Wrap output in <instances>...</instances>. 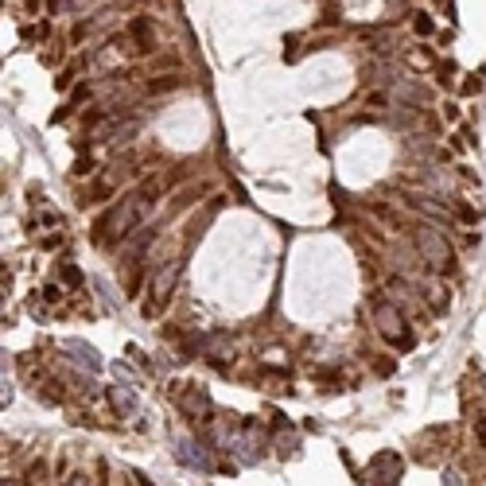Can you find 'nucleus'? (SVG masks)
Segmentation results:
<instances>
[{
    "instance_id": "nucleus-17",
    "label": "nucleus",
    "mask_w": 486,
    "mask_h": 486,
    "mask_svg": "<svg viewBox=\"0 0 486 486\" xmlns=\"http://www.w3.org/2000/svg\"><path fill=\"white\" fill-rule=\"evenodd\" d=\"M479 440L486 443V420H482V424H479Z\"/></svg>"
},
{
    "instance_id": "nucleus-11",
    "label": "nucleus",
    "mask_w": 486,
    "mask_h": 486,
    "mask_svg": "<svg viewBox=\"0 0 486 486\" xmlns=\"http://www.w3.org/2000/svg\"><path fill=\"white\" fill-rule=\"evenodd\" d=\"M63 280H67L70 288H78V284H82V273H78V265H63Z\"/></svg>"
},
{
    "instance_id": "nucleus-15",
    "label": "nucleus",
    "mask_w": 486,
    "mask_h": 486,
    "mask_svg": "<svg viewBox=\"0 0 486 486\" xmlns=\"http://www.w3.org/2000/svg\"><path fill=\"white\" fill-rule=\"evenodd\" d=\"M63 486H86V479H78V475H74V479H67Z\"/></svg>"
},
{
    "instance_id": "nucleus-3",
    "label": "nucleus",
    "mask_w": 486,
    "mask_h": 486,
    "mask_svg": "<svg viewBox=\"0 0 486 486\" xmlns=\"http://www.w3.org/2000/svg\"><path fill=\"white\" fill-rule=\"evenodd\" d=\"M374 323H377V331L385 335V339L393 342V347H413V339H409V327H405V315H401L393 303H377L374 308Z\"/></svg>"
},
{
    "instance_id": "nucleus-5",
    "label": "nucleus",
    "mask_w": 486,
    "mask_h": 486,
    "mask_svg": "<svg viewBox=\"0 0 486 486\" xmlns=\"http://www.w3.org/2000/svg\"><path fill=\"white\" fill-rule=\"evenodd\" d=\"M176 280H179V265H168V273H160L156 276V284H152V308H148V315H156L160 311V303H168V296H171V288H176Z\"/></svg>"
},
{
    "instance_id": "nucleus-13",
    "label": "nucleus",
    "mask_w": 486,
    "mask_h": 486,
    "mask_svg": "<svg viewBox=\"0 0 486 486\" xmlns=\"http://www.w3.org/2000/svg\"><path fill=\"white\" fill-rule=\"evenodd\" d=\"M459 218H463V222H479V210H471V207H463V210H459Z\"/></svg>"
},
{
    "instance_id": "nucleus-2",
    "label": "nucleus",
    "mask_w": 486,
    "mask_h": 486,
    "mask_svg": "<svg viewBox=\"0 0 486 486\" xmlns=\"http://www.w3.org/2000/svg\"><path fill=\"white\" fill-rule=\"evenodd\" d=\"M416 249H420V257L428 261V269H432V273H448V269L455 265L451 242H448L443 234H436V230H424V234L416 237Z\"/></svg>"
},
{
    "instance_id": "nucleus-4",
    "label": "nucleus",
    "mask_w": 486,
    "mask_h": 486,
    "mask_svg": "<svg viewBox=\"0 0 486 486\" xmlns=\"http://www.w3.org/2000/svg\"><path fill=\"white\" fill-rule=\"evenodd\" d=\"M183 413L191 420H207L210 416V397L199 389V385H187V389H183Z\"/></svg>"
},
{
    "instance_id": "nucleus-6",
    "label": "nucleus",
    "mask_w": 486,
    "mask_h": 486,
    "mask_svg": "<svg viewBox=\"0 0 486 486\" xmlns=\"http://www.w3.org/2000/svg\"><path fill=\"white\" fill-rule=\"evenodd\" d=\"M374 475H377L385 486H393V482H397V475H401V459L393 455V451H385L382 459H374Z\"/></svg>"
},
{
    "instance_id": "nucleus-12",
    "label": "nucleus",
    "mask_w": 486,
    "mask_h": 486,
    "mask_svg": "<svg viewBox=\"0 0 486 486\" xmlns=\"http://www.w3.org/2000/svg\"><path fill=\"white\" fill-rule=\"evenodd\" d=\"M416 31L420 36H432V20H428V16H416Z\"/></svg>"
},
{
    "instance_id": "nucleus-14",
    "label": "nucleus",
    "mask_w": 486,
    "mask_h": 486,
    "mask_svg": "<svg viewBox=\"0 0 486 486\" xmlns=\"http://www.w3.org/2000/svg\"><path fill=\"white\" fill-rule=\"evenodd\" d=\"M443 482H448V486H463V479H459L455 471H448V475H443Z\"/></svg>"
},
{
    "instance_id": "nucleus-16",
    "label": "nucleus",
    "mask_w": 486,
    "mask_h": 486,
    "mask_svg": "<svg viewBox=\"0 0 486 486\" xmlns=\"http://www.w3.org/2000/svg\"><path fill=\"white\" fill-rule=\"evenodd\" d=\"M133 479H136V486H152V482L144 479V475H133Z\"/></svg>"
},
{
    "instance_id": "nucleus-1",
    "label": "nucleus",
    "mask_w": 486,
    "mask_h": 486,
    "mask_svg": "<svg viewBox=\"0 0 486 486\" xmlns=\"http://www.w3.org/2000/svg\"><path fill=\"white\" fill-rule=\"evenodd\" d=\"M136 218H140V199L133 195V199H125V202H117V207H109L102 214V218L94 222V242L97 245H117L121 237L129 234V230L136 226Z\"/></svg>"
},
{
    "instance_id": "nucleus-9",
    "label": "nucleus",
    "mask_w": 486,
    "mask_h": 486,
    "mask_svg": "<svg viewBox=\"0 0 486 486\" xmlns=\"http://www.w3.org/2000/svg\"><path fill=\"white\" fill-rule=\"evenodd\" d=\"M109 405L117 409L121 416H129V413H133V409H136V397H133V393H129V389H109Z\"/></svg>"
},
{
    "instance_id": "nucleus-10",
    "label": "nucleus",
    "mask_w": 486,
    "mask_h": 486,
    "mask_svg": "<svg viewBox=\"0 0 486 486\" xmlns=\"http://www.w3.org/2000/svg\"><path fill=\"white\" fill-rule=\"evenodd\" d=\"M129 31H133V36L140 39V47H144V55L152 51V28H148V20H133V28H129Z\"/></svg>"
},
{
    "instance_id": "nucleus-8",
    "label": "nucleus",
    "mask_w": 486,
    "mask_h": 486,
    "mask_svg": "<svg viewBox=\"0 0 486 486\" xmlns=\"http://www.w3.org/2000/svg\"><path fill=\"white\" fill-rule=\"evenodd\" d=\"M179 459H183L187 467H199V471H210V459L202 455V448H195V443H179Z\"/></svg>"
},
{
    "instance_id": "nucleus-7",
    "label": "nucleus",
    "mask_w": 486,
    "mask_h": 486,
    "mask_svg": "<svg viewBox=\"0 0 486 486\" xmlns=\"http://www.w3.org/2000/svg\"><path fill=\"white\" fill-rule=\"evenodd\" d=\"M67 350L74 354V358H82V362H78L82 369H90V374H97V369H102V358H97V350H90L86 342H70Z\"/></svg>"
}]
</instances>
